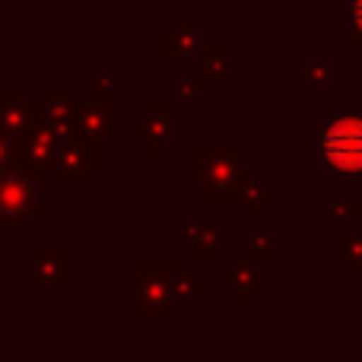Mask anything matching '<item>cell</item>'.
<instances>
[{"instance_id":"4fadbf2b","label":"cell","mask_w":362,"mask_h":362,"mask_svg":"<svg viewBox=\"0 0 362 362\" xmlns=\"http://www.w3.org/2000/svg\"><path fill=\"white\" fill-rule=\"evenodd\" d=\"M0 29H13V16L0 10Z\"/></svg>"},{"instance_id":"30bf717a","label":"cell","mask_w":362,"mask_h":362,"mask_svg":"<svg viewBox=\"0 0 362 362\" xmlns=\"http://www.w3.org/2000/svg\"><path fill=\"white\" fill-rule=\"evenodd\" d=\"M115 95H118L115 76H108V74L89 76V102H115Z\"/></svg>"},{"instance_id":"7c38bea8","label":"cell","mask_w":362,"mask_h":362,"mask_svg":"<svg viewBox=\"0 0 362 362\" xmlns=\"http://www.w3.org/2000/svg\"><path fill=\"white\" fill-rule=\"evenodd\" d=\"M353 25H356V32L362 35V0L353 4Z\"/></svg>"},{"instance_id":"5b68a950","label":"cell","mask_w":362,"mask_h":362,"mask_svg":"<svg viewBox=\"0 0 362 362\" xmlns=\"http://www.w3.org/2000/svg\"><path fill=\"white\" fill-rule=\"evenodd\" d=\"M32 289H74L76 264L70 248H32Z\"/></svg>"},{"instance_id":"9c48e42d","label":"cell","mask_w":362,"mask_h":362,"mask_svg":"<svg viewBox=\"0 0 362 362\" xmlns=\"http://www.w3.org/2000/svg\"><path fill=\"white\" fill-rule=\"evenodd\" d=\"M76 99L70 89H51L45 95V105H38V115L45 121H51L54 127H64V131H76Z\"/></svg>"},{"instance_id":"52a82bcc","label":"cell","mask_w":362,"mask_h":362,"mask_svg":"<svg viewBox=\"0 0 362 362\" xmlns=\"http://www.w3.org/2000/svg\"><path fill=\"white\" fill-rule=\"evenodd\" d=\"M76 137L95 140L108 146L115 144V102H89L76 112Z\"/></svg>"},{"instance_id":"6da1fadb","label":"cell","mask_w":362,"mask_h":362,"mask_svg":"<svg viewBox=\"0 0 362 362\" xmlns=\"http://www.w3.org/2000/svg\"><path fill=\"white\" fill-rule=\"evenodd\" d=\"M42 181L45 172L29 163H13L0 172V229L25 232L42 216Z\"/></svg>"},{"instance_id":"ba28073f","label":"cell","mask_w":362,"mask_h":362,"mask_svg":"<svg viewBox=\"0 0 362 362\" xmlns=\"http://www.w3.org/2000/svg\"><path fill=\"white\" fill-rule=\"evenodd\" d=\"M38 118V105L29 99V89H6L0 83V124L13 134H23Z\"/></svg>"},{"instance_id":"3957f363","label":"cell","mask_w":362,"mask_h":362,"mask_svg":"<svg viewBox=\"0 0 362 362\" xmlns=\"http://www.w3.org/2000/svg\"><path fill=\"white\" fill-rule=\"evenodd\" d=\"M61 187H86L89 175L102 172V144L86 137H70L57 150V159L51 165Z\"/></svg>"},{"instance_id":"8992f818","label":"cell","mask_w":362,"mask_h":362,"mask_svg":"<svg viewBox=\"0 0 362 362\" xmlns=\"http://www.w3.org/2000/svg\"><path fill=\"white\" fill-rule=\"evenodd\" d=\"M134 144L146 146V156H156L163 150V144L172 137V115H169V105H150L146 115L134 118Z\"/></svg>"},{"instance_id":"277c9868","label":"cell","mask_w":362,"mask_h":362,"mask_svg":"<svg viewBox=\"0 0 362 362\" xmlns=\"http://www.w3.org/2000/svg\"><path fill=\"white\" fill-rule=\"evenodd\" d=\"M321 156L334 172H362V121H334L321 137Z\"/></svg>"},{"instance_id":"8fae6325","label":"cell","mask_w":362,"mask_h":362,"mask_svg":"<svg viewBox=\"0 0 362 362\" xmlns=\"http://www.w3.org/2000/svg\"><path fill=\"white\" fill-rule=\"evenodd\" d=\"M16 134L10 131V127L0 124V172L10 169L13 163H16Z\"/></svg>"},{"instance_id":"7a4b0ae2","label":"cell","mask_w":362,"mask_h":362,"mask_svg":"<svg viewBox=\"0 0 362 362\" xmlns=\"http://www.w3.org/2000/svg\"><path fill=\"white\" fill-rule=\"evenodd\" d=\"M169 267L134 264V318H165L172 315L178 293L175 280H165Z\"/></svg>"}]
</instances>
